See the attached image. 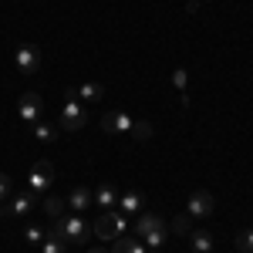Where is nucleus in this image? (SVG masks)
I'll return each instance as SVG.
<instances>
[{
  "mask_svg": "<svg viewBox=\"0 0 253 253\" xmlns=\"http://www.w3.org/2000/svg\"><path fill=\"white\" fill-rule=\"evenodd\" d=\"M3 196H10V175L7 172H0V199Z\"/></svg>",
  "mask_w": 253,
  "mask_h": 253,
  "instance_id": "obj_24",
  "label": "nucleus"
},
{
  "mask_svg": "<svg viewBox=\"0 0 253 253\" xmlns=\"http://www.w3.org/2000/svg\"><path fill=\"white\" fill-rule=\"evenodd\" d=\"M31 206H34V196H31V193H17L3 213H7V216H27V213H31Z\"/></svg>",
  "mask_w": 253,
  "mask_h": 253,
  "instance_id": "obj_10",
  "label": "nucleus"
},
{
  "mask_svg": "<svg viewBox=\"0 0 253 253\" xmlns=\"http://www.w3.org/2000/svg\"><path fill=\"white\" fill-rule=\"evenodd\" d=\"M91 199H95V196L88 193L84 186H78V189H71V196H68V206H71V210H78V213H84V210L91 206Z\"/></svg>",
  "mask_w": 253,
  "mask_h": 253,
  "instance_id": "obj_13",
  "label": "nucleus"
},
{
  "mask_svg": "<svg viewBox=\"0 0 253 253\" xmlns=\"http://www.w3.org/2000/svg\"><path fill=\"white\" fill-rule=\"evenodd\" d=\"M24 236H27V243H44V230H41V226H27V230H24Z\"/></svg>",
  "mask_w": 253,
  "mask_h": 253,
  "instance_id": "obj_22",
  "label": "nucleus"
},
{
  "mask_svg": "<svg viewBox=\"0 0 253 253\" xmlns=\"http://www.w3.org/2000/svg\"><path fill=\"white\" fill-rule=\"evenodd\" d=\"M186 81H189V78H186V71H182V68H175V71H172V84L179 88V91H186Z\"/></svg>",
  "mask_w": 253,
  "mask_h": 253,
  "instance_id": "obj_23",
  "label": "nucleus"
},
{
  "mask_svg": "<svg viewBox=\"0 0 253 253\" xmlns=\"http://www.w3.org/2000/svg\"><path fill=\"white\" fill-rule=\"evenodd\" d=\"M0 213H3V210H0Z\"/></svg>",
  "mask_w": 253,
  "mask_h": 253,
  "instance_id": "obj_29",
  "label": "nucleus"
},
{
  "mask_svg": "<svg viewBox=\"0 0 253 253\" xmlns=\"http://www.w3.org/2000/svg\"><path fill=\"white\" fill-rule=\"evenodd\" d=\"M64 210H68V199H61V196H44V213L51 216V219L64 216Z\"/></svg>",
  "mask_w": 253,
  "mask_h": 253,
  "instance_id": "obj_18",
  "label": "nucleus"
},
{
  "mask_svg": "<svg viewBox=\"0 0 253 253\" xmlns=\"http://www.w3.org/2000/svg\"><path fill=\"white\" fill-rule=\"evenodd\" d=\"M95 203L101 206V210H115V206H118V196H115V189H112L108 182H105V186H98V189H95Z\"/></svg>",
  "mask_w": 253,
  "mask_h": 253,
  "instance_id": "obj_16",
  "label": "nucleus"
},
{
  "mask_svg": "<svg viewBox=\"0 0 253 253\" xmlns=\"http://www.w3.org/2000/svg\"><path fill=\"white\" fill-rule=\"evenodd\" d=\"M88 253H108V250H88Z\"/></svg>",
  "mask_w": 253,
  "mask_h": 253,
  "instance_id": "obj_26",
  "label": "nucleus"
},
{
  "mask_svg": "<svg viewBox=\"0 0 253 253\" xmlns=\"http://www.w3.org/2000/svg\"><path fill=\"white\" fill-rule=\"evenodd\" d=\"M149 247L138 240V236H118L115 243H112V253H145Z\"/></svg>",
  "mask_w": 253,
  "mask_h": 253,
  "instance_id": "obj_11",
  "label": "nucleus"
},
{
  "mask_svg": "<svg viewBox=\"0 0 253 253\" xmlns=\"http://www.w3.org/2000/svg\"><path fill=\"white\" fill-rule=\"evenodd\" d=\"M41 253H68V243H64L61 236L47 233V236H44V243H41Z\"/></svg>",
  "mask_w": 253,
  "mask_h": 253,
  "instance_id": "obj_19",
  "label": "nucleus"
},
{
  "mask_svg": "<svg viewBox=\"0 0 253 253\" xmlns=\"http://www.w3.org/2000/svg\"><path fill=\"white\" fill-rule=\"evenodd\" d=\"M189 216H196V219H206V216H213V210H216V199H213V193H206V189H196L193 196H189Z\"/></svg>",
  "mask_w": 253,
  "mask_h": 253,
  "instance_id": "obj_7",
  "label": "nucleus"
},
{
  "mask_svg": "<svg viewBox=\"0 0 253 253\" xmlns=\"http://www.w3.org/2000/svg\"><path fill=\"white\" fill-rule=\"evenodd\" d=\"M162 230H166V223H162L156 213H142L138 223H135V236L138 240H145V236H152V233H162Z\"/></svg>",
  "mask_w": 253,
  "mask_h": 253,
  "instance_id": "obj_9",
  "label": "nucleus"
},
{
  "mask_svg": "<svg viewBox=\"0 0 253 253\" xmlns=\"http://www.w3.org/2000/svg\"><path fill=\"white\" fill-rule=\"evenodd\" d=\"M125 226H128V216L122 213V210H105V213L91 223V233H95L98 240H105V243H108V240L115 243L118 236L125 233Z\"/></svg>",
  "mask_w": 253,
  "mask_h": 253,
  "instance_id": "obj_2",
  "label": "nucleus"
},
{
  "mask_svg": "<svg viewBox=\"0 0 253 253\" xmlns=\"http://www.w3.org/2000/svg\"><path fill=\"white\" fill-rule=\"evenodd\" d=\"M132 115L128 112H105L101 115V128L108 132V135H122V132H132Z\"/></svg>",
  "mask_w": 253,
  "mask_h": 253,
  "instance_id": "obj_8",
  "label": "nucleus"
},
{
  "mask_svg": "<svg viewBox=\"0 0 253 253\" xmlns=\"http://www.w3.org/2000/svg\"><path fill=\"white\" fill-rule=\"evenodd\" d=\"M84 122H88V115H84V108H81V101H78V91L68 88V101H64V108H61V115H58V128L78 132V128H84Z\"/></svg>",
  "mask_w": 253,
  "mask_h": 253,
  "instance_id": "obj_3",
  "label": "nucleus"
},
{
  "mask_svg": "<svg viewBox=\"0 0 253 253\" xmlns=\"http://www.w3.org/2000/svg\"><path fill=\"white\" fill-rule=\"evenodd\" d=\"M14 64H17L20 75H34L41 68V47L38 44H20L17 54H14Z\"/></svg>",
  "mask_w": 253,
  "mask_h": 253,
  "instance_id": "obj_4",
  "label": "nucleus"
},
{
  "mask_svg": "<svg viewBox=\"0 0 253 253\" xmlns=\"http://www.w3.org/2000/svg\"><path fill=\"white\" fill-rule=\"evenodd\" d=\"M132 132H135V138L145 142V138H152V125H149V122H135V125H132Z\"/></svg>",
  "mask_w": 253,
  "mask_h": 253,
  "instance_id": "obj_21",
  "label": "nucleus"
},
{
  "mask_svg": "<svg viewBox=\"0 0 253 253\" xmlns=\"http://www.w3.org/2000/svg\"><path fill=\"white\" fill-rule=\"evenodd\" d=\"M31 132H34V138L44 142V145H51V142L58 138V128H54L51 122H34V125H31Z\"/></svg>",
  "mask_w": 253,
  "mask_h": 253,
  "instance_id": "obj_15",
  "label": "nucleus"
},
{
  "mask_svg": "<svg viewBox=\"0 0 253 253\" xmlns=\"http://www.w3.org/2000/svg\"><path fill=\"white\" fill-rule=\"evenodd\" d=\"M78 91L81 101H101L105 98V84H98V81H84L81 88H75Z\"/></svg>",
  "mask_w": 253,
  "mask_h": 253,
  "instance_id": "obj_14",
  "label": "nucleus"
},
{
  "mask_svg": "<svg viewBox=\"0 0 253 253\" xmlns=\"http://www.w3.org/2000/svg\"><path fill=\"white\" fill-rule=\"evenodd\" d=\"M189 247H193L196 253H213V236L206 233V230H193V233H189Z\"/></svg>",
  "mask_w": 253,
  "mask_h": 253,
  "instance_id": "obj_12",
  "label": "nucleus"
},
{
  "mask_svg": "<svg viewBox=\"0 0 253 253\" xmlns=\"http://www.w3.org/2000/svg\"><path fill=\"white\" fill-rule=\"evenodd\" d=\"M41 112H44V101H41L38 91H24L17 101V115L27 122V125H34V122H41Z\"/></svg>",
  "mask_w": 253,
  "mask_h": 253,
  "instance_id": "obj_6",
  "label": "nucleus"
},
{
  "mask_svg": "<svg viewBox=\"0 0 253 253\" xmlns=\"http://www.w3.org/2000/svg\"><path fill=\"white\" fill-rule=\"evenodd\" d=\"M51 182H54V166H51V162H38V166L31 169V175H27V189H31V193H47Z\"/></svg>",
  "mask_w": 253,
  "mask_h": 253,
  "instance_id": "obj_5",
  "label": "nucleus"
},
{
  "mask_svg": "<svg viewBox=\"0 0 253 253\" xmlns=\"http://www.w3.org/2000/svg\"><path fill=\"white\" fill-rule=\"evenodd\" d=\"M54 236H61L64 243H88L91 240V226L84 223V216L81 213H64V216H58L54 219V230H51Z\"/></svg>",
  "mask_w": 253,
  "mask_h": 253,
  "instance_id": "obj_1",
  "label": "nucleus"
},
{
  "mask_svg": "<svg viewBox=\"0 0 253 253\" xmlns=\"http://www.w3.org/2000/svg\"><path fill=\"white\" fill-rule=\"evenodd\" d=\"M142 203H145V199H142L138 193H122V196H118V206H115V210H122V213L128 216V213H135V210H142Z\"/></svg>",
  "mask_w": 253,
  "mask_h": 253,
  "instance_id": "obj_17",
  "label": "nucleus"
},
{
  "mask_svg": "<svg viewBox=\"0 0 253 253\" xmlns=\"http://www.w3.org/2000/svg\"><path fill=\"white\" fill-rule=\"evenodd\" d=\"M199 3H203V0H199Z\"/></svg>",
  "mask_w": 253,
  "mask_h": 253,
  "instance_id": "obj_28",
  "label": "nucleus"
},
{
  "mask_svg": "<svg viewBox=\"0 0 253 253\" xmlns=\"http://www.w3.org/2000/svg\"><path fill=\"white\" fill-rule=\"evenodd\" d=\"M145 253H162V250H145Z\"/></svg>",
  "mask_w": 253,
  "mask_h": 253,
  "instance_id": "obj_27",
  "label": "nucleus"
},
{
  "mask_svg": "<svg viewBox=\"0 0 253 253\" xmlns=\"http://www.w3.org/2000/svg\"><path fill=\"white\" fill-rule=\"evenodd\" d=\"M233 247H236L240 253H253V230H243V233H236Z\"/></svg>",
  "mask_w": 253,
  "mask_h": 253,
  "instance_id": "obj_20",
  "label": "nucleus"
},
{
  "mask_svg": "<svg viewBox=\"0 0 253 253\" xmlns=\"http://www.w3.org/2000/svg\"><path fill=\"white\" fill-rule=\"evenodd\" d=\"M172 230L175 233H186V230H189V216H179V219L172 223Z\"/></svg>",
  "mask_w": 253,
  "mask_h": 253,
  "instance_id": "obj_25",
  "label": "nucleus"
}]
</instances>
